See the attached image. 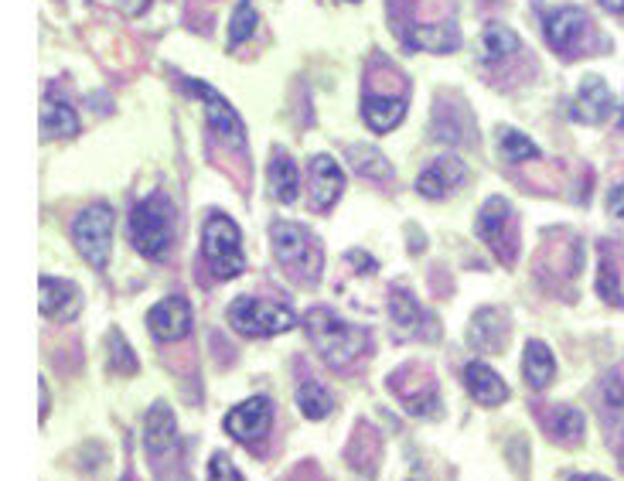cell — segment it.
<instances>
[{"label": "cell", "mask_w": 624, "mask_h": 481, "mask_svg": "<svg viewBox=\"0 0 624 481\" xmlns=\"http://www.w3.org/2000/svg\"><path fill=\"white\" fill-rule=\"evenodd\" d=\"M304 328L321 359L335 369L352 366L355 359L369 352V331L341 321L331 308H311L304 314Z\"/></svg>", "instance_id": "cell-1"}, {"label": "cell", "mask_w": 624, "mask_h": 481, "mask_svg": "<svg viewBox=\"0 0 624 481\" xmlns=\"http://www.w3.org/2000/svg\"><path fill=\"white\" fill-rule=\"evenodd\" d=\"M130 239L147 260H164L174 243V205L164 195H151L133 205Z\"/></svg>", "instance_id": "cell-2"}, {"label": "cell", "mask_w": 624, "mask_h": 481, "mask_svg": "<svg viewBox=\"0 0 624 481\" xmlns=\"http://www.w3.org/2000/svg\"><path fill=\"white\" fill-rule=\"evenodd\" d=\"M270 246L280 267H287L294 277L318 284L321 277V246L304 226L297 222H273L270 226Z\"/></svg>", "instance_id": "cell-3"}, {"label": "cell", "mask_w": 624, "mask_h": 481, "mask_svg": "<svg viewBox=\"0 0 624 481\" xmlns=\"http://www.w3.org/2000/svg\"><path fill=\"white\" fill-rule=\"evenodd\" d=\"M202 246H205V263L208 270L219 280H232L246 270V256H243V236L239 226L222 212H212L202 232Z\"/></svg>", "instance_id": "cell-4"}, {"label": "cell", "mask_w": 624, "mask_h": 481, "mask_svg": "<svg viewBox=\"0 0 624 481\" xmlns=\"http://www.w3.org/2000/svg\"><path fill=\"white\" fill-rule=\"evenodd\" d=\"M229 325L246 338H273L294 328V311L287 304L243 294L229 304Z\"/></svg>", "instance_id": "cell-5"}, {"label": "cell", "mask_w": 624, "mask_h": 481, "mask_svg": "<svg viewBox=\"0 0 624 481\" xmlns=\"http://www.w3.org/2000/svg\"><path fill=\"white\" fill-rule=\"evenodd\" d=\"M474 232H478L481 243H488V250H492L505 267H512L515 256H519V219H515V209L502 195H492L481 205Z\"/></svg>", "instance_id": "cell-6"}, {"label": "cell", "mask_w": 624, "mask_h": 481, "mask_svg": "<svg viewBox=\"0 0 624 481\" xmlns=\"http://www.w3.org/2000/svg\"><path fill=\"white\" fill-rule=\"evenodd\" d=\"M113 226L116 215L106 202H96L89 209H82L72 222V239H76V250L82 253V260L93 263V270H106L113 253Z\"/></svg>", "instance_id": "cell-7"}, {"label": "cell", "mask_w": 624, "mask_h": 481, "mask_svg": "<svg viewBox=\"0 0 624 481\" xmlns=\"http://www.w3.org/2000/svg\"><path fill=\"white\" fill-rule=\"evenodd\" d=\"M389 393L396 396L410 417H437L440 413V386L427 366H403L389 376Z\"/></svg>", "instance_id": "cell-8"}, {"label": "cell", "mask_w": 624, "mask_h": 481, "mask_svg": "<svg viewBox=\"0 0 624 481\" xmlns=\"http://www.w3.org/2000/svg\"><path fill=\"white\" fill-rule=\"evenodd\" d=\"M185 86L205 103L208 130H212L222 144L236 147V151H246V127H243V120H239V113L229 106V99L219 96L208 82H198V79H185Z\"/></svg>", "instance_id": "cell-9"}, {"label": "cell", "mask_w": 624, "mask_h": 481, "mask_svg": "<svg viewBox=\"0 0 624 481\" xmlns=\"http://www.w3.org/2000/svg\"><path fill=\"white\" fill-rule=\"evenodd\" d=\"M587 28H590V18L580 7H556V11L546 14V24H543L549 48L567 58L580 52V41H584Z\"/></svg>", "instance_id": "cell-10"}, {"label": "cell", "mask_w": 624, "mask_h": 481, "mask_svg": "<svg viewBox=\"0 0 624 481\" xmlns=\"http://www.w3.org/2000/svg\"><path fill=\"white\" fill-rule=\"evenodd\" d=\"M222 424H226V430L239 444H253L273 427V403L266 396H253V400L232 406Z\"/></svg>", "instance_id": "cell-11"}, {"label": "cell", "mask_w": 624, "mask_h": 481, "mask_svg": "<svg viewBox=\"0 0 624 481\" xmlns=\"http://www.w3.org/2000/svg\"><path fill=\"white\" fill-rule=\"evenodd\" d=\"M147 325H151V335L157 342H178L185 338L191 325H195V314H191V304L185 297H164L161 304H154L151 314H147Z\"/></svg>", "instance_id": "cell-12"}, {"label": "cell", "mask_w": 624, "mask_h": 481, "mask_svg": "<svg viewBox=\"0 0 624 481\" xmlns=\"http://www.w3.org/2000/svg\"><path fill=\"white\" fill-rule=\"evenodd\" d=\"M38 308L52 321H72L82 311V290L72 280L41 277L38 280Z\"/></svg>", "instance_id": "cell-13"}, {"label": "cell", "mask_w": 624, "mask_h": 481, "mask_svg": "<svg viewBox=\"0 0 624 481\" xmlns=\"http://www.w3.org/2000/svg\"><path fill=\"white\" fill-rule=\"evenodd\" d=\"M389 318L403 338H430L434 335V318L420 308V301L406 287L389 290Z\"/></svg>", "instance_id": "cell-14"}, {"label": "cell", "mask_w": 624, "mask_h": 481, "mask_svg": "<svg viewBox=\"0 0 624 481\" xmlns=\"http://www.w3.org/2000/svg\"><path fill=\"white\" fill-rule=\"evenodd\" d=\"M464 181H468V168H464V161H457V157H437V161H430V168L416 178V192L423 198H447L454 192V188H461Z\"/></svg>", "instance_id": "cell-15"}, {"label": "cell", "mask_w": 624, "mask_h": 481, "mask_svg": "<svg viewBox=\"0 0 624 481\" xmlns=\"http://www.w3.org/2000/svg\"><path fill=\"white\" fill-rule=\"evenodd\" d=\"M341 188H345V171L328 154H318L311 161V209L328 212L338 202Z\"/></svg>", "instance_id": "cell-16"}, {"label": "cell", "mask_w": 624, "mask_h": 481, "mask_svg": "<svg viewBox=\"0 0 624 481\" xmlns=\"http://www.w3.org/2000/svg\"><path fill=\"white\" fill-rule=\"evenodd\" d=\"M611 89L601 76H587L580 82L577 99H573V120L577 123H604L611 116Z\"/></svg>", "instance_id": "cell-17"}, {"label": "cell", "mask_w": 624, "mask_h": 481, "mask_svg": "<svg viewBox=\"0 0 624 481\" xmlns=\"http://www.w3.org/2000/svg\"><path fill=\"white\" fill-rule=\"evenodd\" d=\"M403 41L410 48H420V52L444 55L461 45V31H457V24L451 21H430V24H413V28H406Z\"/></svg>", "instance_id": "cell-18"}, {"label": "cell", "mask_w": 624, "mask_h": 481, "mask_svg": "<svg viewBox=\"0 0 624 481\" xmlns=\"http://www.w3.org/2000/svg\"><path fill=\"white\" fill-rule=\"evenodd\" d=\"M41 134H45L48 140L79 134V116H76V110H72L69 99L58 93V86H52L45 93V106H41Z\"/></svg>", "instance_id": "cell-19"}, {"label": "cell", "mask_w": 624, "mask_h": 481, "mask_svg": "<svg viewBox=\"0 0 624 481\" xmlns=\"http://www.w3.org/2000/svg\"><path fill=\"white\" fill-rule=\"evenodd\" d=\"M362 116L369 123V130L376 134H389L393 127H399L406 116V96H389V93H365L362 96Z\"/></svg>", "instance_id": "cell-20"}, {"label": "cell", "mask_w": 624, "mask_h": 481, "mask_svg": "<svg viewBox=\"0 0 624 481\" xmlns=\"http://www.w3.org/2000/svg\"><path fill=\"white\" fill-rule=\"evenodd\" d=\"M464 389H468L481 406H498L509 400L505 379L498 376L492 366H485V362H468V366H464Z\"/></svg>", "instance_id": "cell-21"}, {"label": "cell", "mask_w": 624, "mask_h": 481, "mask_svg": "<svg viewBox=\"0 0 624 481\" xmlns=\"http://www.w3.org/2000/svg\"><path fill=\"white\" fill-rule=\"evenodd\" d=\"M178 444V424L168 403H154L144 417V447L151 454H164Z\"/></svg>", "instance_id": "cell-22"}, {"label": "cell", "mask_w": 624, "mask_h": 481, "mask_svg": "<svg viewBox=\"0 0 624 481\" xmlns=\"http://www.w3.org/2000/svg\"><path fill=\"white\" fill-rule=\"evenodd\" d=\"M505 335H509V328H505V318L495 308H481L471 318L468 342L478 348V352H498V348L505 345Z\"/></svg>", "instance_id": "cell-23"}, {"label": "cell", "mask_w": 624, "mask_h": 481, "mask_svg": "<svg viewBox=\"0 0 624 481\" xmlns=\"http://www.w3.org/2000/svg\"><path fill=\"white\" fill-rule=\"evenodd\" d=\"M522 376H526V383L532 389H546L549 383H553L556 376V359L553 352H549L546 342H526V355H522Z\"/></svg>", "instance_id": "cell-24"}, {"label": "cell", "mask_w": 624, "mask_h": 481, "mask_svg": "<svg viewBox=\"0 0 624 481\" xmlns=\"http://www.w3.org/2000/svg\"><path fill=\"white\" fill-rule=\"evenodd\" d=\"M266 185H270V195L284 205L297 198V164L284 151H273V161L266 168Z\"/></svg>", "instance_id": "cell-25"}, {"label": "cell", "mask_w": 624, "mask_h": 481, "mask_svg": "<svg viewBox=\"0 0 624 481\" xmlns=\"http://www.w3.org/2000/svg\"><path fill=\"white\" fill-rule=\"evenodd\" d=\"M543 424L549 430V437L560 444H577L584 437V413L573 410V406H553L543 413Z\"/></svg>", "instance_id": "cell-26"}, {"label": "cell", "mask_w": 624, "mask_h": 481, "mask_svg": "<svg viewBox=\"0 0 624 481\" xmlns=\"http://www.w3.org/2000/svg\"><path fill=\"white\" fill-rule=\"evenodd\" d=\"M519 48H522L519 35H515L512 28H505V24H488L485 35H481V58H485V62H505V58H512Z\"/></svg>", "instance_id": "cell-27"}, {"label": "cell", "mask_w": 624, "mask_h": 481, "mask_svg": "<svg viewBox=\"0 0 624 481\" xmlns=\"http://www.w3.org/2000/svg\"><path fill=\"white\" fill-rule=\"evenodd\" d=\"M297 406H301V413L307 420H324L335 410V396H331L318 379H304V383L297 386Z\"/></svg>", "instance_id": "cell-28"}, {"label": "cell", "mask_w": 624, "mask_h": 481, "mask_svg": "<svg viewBox=\"0 0 624 481\" xmlns=\"http://www.w3.org/2000/svg\"><path fill=\"white\" fill-rule=\"evenodd\" d=\"M348 161H352V168L359 171L362 178H372V181H389V178H393V164H389L386 154H379L376 147L352 144V147H348Z\"/></svg>", "instance_id": "cell-29"}, {"label": "cell", "mask_w": 624, "mask_h": 481, "mask_svg": "<svg viewBox=\"0 0 624 481\" xmlns=\"http://www.w3.org/2000/svg\"><path fill=\"white\" fill-rule=\"evenodd\" d=\"M498 154H502L505 161H512V164H522V161H536L539 147L532 144L526 134H519V130L498 127Z\"/></svg>", "instance_id": "cell-30"}, {"label": "cell", "mask_w": 624, "mask_h": 481, "mask_svg": "<svg viewBox=\"0 0 624 481\" xmlns=\"http://www.w3.org/2000/svg\"><path fill=\"white\" fill-rule=\"evenodd\" d=\"M597 290H601L604 301L621 304V280H618V250L614 246H601V273H597Z\"/></svg>", "instance_id": "cell-31"}, {"label": "cell", "mask_w": 624, "mask_h": 481, "mask_svg": "<svg viewBox=\"0 0 624 481\" xmlns=\"http://www.w3.org/2000/svg\"><path fill=\"white\" fill-rule=\"evenodd\" d=\"M256 24H260V14H256V7L249 4V0H239L236 11H232V21H229V48L243 45V41L256 31Z\"/></svg>", "instance_id": "cell-32"}, {"label": "cell", "mask_w": 624, "mask_h": 481, "mask_svg": "<svg viewBox=\"0 0 624 481\" xmlns=\"http://www.w3.org/2000/svg\"><path fill=\"white\" fill-rule=\"evenodd\" d=\"M106 345H110V366L113 372H120V376H137V355L130 352L127 338L120 335V331H110V338H106Z\"/></svg>", "instance_id": "cell-33"}, {"label": "cell", "mask_w": 624, "mask_h": 481, "mask_svg": "<svg viewBox=\"0 0 624 481\" xmlns=\"http://www.w3.org/2000/svg\"><path fill=\"white\" fill-rule=\"evenodd\" d=\"M208 481H243V475H239V468L226 458V454L215 451L212 461H208Z\"/></svg>", "instance_id": "cell-34"}, {"label": "cell", "mask_w": 624, "mask_h": 481, "mask_svg": "<svg viewBox=\"0 0 624 481\" xmlns=\"http://www.w3.org/2000/svg\"><path fill=\"white\" fill-rule=\"evenodd\" d=\"M607 209L618 215V219H624V181L618 188H611V195H607Z\"/></svg>", "instance_id": "cell-35"}, {"label": "cell", "mask_w": 624, "mask_h": 481, "mask_svg": "<svg viewBox=\"0 0 624 481\" xmlns=\"http://www.w3.org/2000/svg\"><path fill=\"white\" fill-rule=\"evenodd\" d=\"M147 4H151V0H120V7L130 14V18H137V14H144V11H147Z\"/></svg>", "instance_id": "cell-36"}, {"label": "cell", "mask_w": 624, "mask_h": 481, "mask_svg": "<svg viewBox=\"0 0 624 481\" xmlns=\"http://www.w3.org/2000/svg\"><path fill=\"white\" fill-rule=\"evenodd\" d=\"M597 4H601L604 11H611V14H624V0H597Z\"/></svg>", "instance_id": "cell-37"}, {"label": "cell", "mask_w": 624, "mask_h": 481, "mask_svg": "<svg viewBox=\"0 0 624 481\" xmlns=\"http://www.w3.org/2000/svg\"><path fill=\"white\" fill-rule=\"evenodd\" d=\"M570 481H607V478H601V475H573Z\"/></svg>", "instance_id": "cell-38"}, {"label": "cell", "mask_w": 624, "mask_h": 481, "mask_svg": "<svg viewBox=\"0 0 624 481\" xmlns=\"http://www.w3.org/2000/svg\"><path fill=\"white\" fill-rule=\"evenodd\" d=\"M120 481H137V478H133V475H127V478H120Z\"/></svg>", "instance_id": "cell-39"}, {"label": "cell", "mask_w": 624, "mask_h": 481, "mask_svg": "<svg viewBox=\"0 0 624 481\" xmlns=\"http://www.w3.org/2000/svg\"><path fill=\"white\" fill-rule=\"evenodd\" d=\"M345 4H359V0H345Z\"/></svg>", "instance_id": "cell-40"}, {"label": "cell", "mask_w": 624, "mask_h": 481, "mask_svg": "<svg viewBox=\"0 0 624 481\" xmlns=\"http://www.w3.org/2000/svg\"><path fill=\"white\" fill-rule=\"evenodd\" d=\"M621 468H624V451H621Z\"/></svg>", "instance_id": "cell-41"}, {"label": "cell", "mask_w": 624, "mask_h": 481, "mask_svg": "<svg viewBox=\"0 0 624 481\" xmlns=\"http://www.w3.org/2000/svg\"><path fill=\"white\" fill-rule=\"evenodd\" d=\"M621 127H624V113H621Z\"/></svg>", "instance_id": "cell-42"}]
</instances>
